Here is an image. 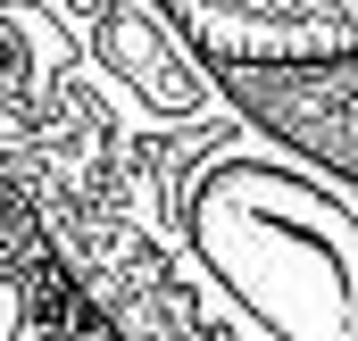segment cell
Returning a JSON list of instances; mask_svg holds the SVG:
<instances>
[{
  "label": "cell",
  "instance_id": "6da1fadb",
  "mask_svg": "<svg viewBox=\"0 0 358 341\" xmlns=\"http://www.w3.org/2000/svg\"><path fill=\"white\" fill-rule=\"evenodd\" d=\"M0 191L125 341H358V175L167 0H0Z\"/></svg>",
  "mask_w": 358,
  "mask_h": 341
},
{
  "label": "cell",
  "instance_id": "7a4b0ae2",
  "mask_svg": "<svg viewBox=\"0 0 358 341\" xmlns=\"http://www.w3.org/2000/svg\"><path fill=\"white\" fill-rule=\"evenodd\" d=\"M176 25L225 67L358 59V0H167Z\"/></svg>",
  "mask_w": 358,
  "mask_h": 341
},
{
  "label": "cell",
  "instance_id": "3957f363",
  "mask_svg": "<svg viewBox=\"0 0 358 341\" xmlns=\"http://www.w3.org/2000/svg\"><path fill=\"white\" fill-rule=\"evenodd\" d=\"M0 341H125L17 191H0Z\"/></svg>",
  "mask_w": 358,
  "mask_h": 341
},
{
  "label": "cell",
  "instance_id": "277c9868",
  "mask_svg": "<svg viewBox=\"0 0 358 341\" xmlns=\"http://www.w3.org/2000/svg\"><path fill=\"white\" fill-rule=\"evenodd\" d=\"M234 84L250 92L283 133L317 142L334 167L358 175V59H325V67H234Z\"/></svg>",
  "mask_w": 358,
  "mask_h": 341
}]
</instances>
